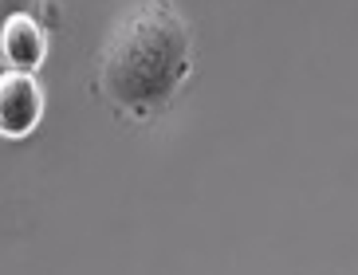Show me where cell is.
I'll return each mask as SVG.
<instances>
[{
    "label": "cell",
    "instance_id": "6da1fadb",
    "mask_svg": "<svg viewBox=\"0 0 358 275\" xmlns=\"http://www.w3.org/2000/svg\"><path fill=\"white\" fill-rule=\"evenodd\" d=\"M193 71L189 24L169 0H138L115 20L99 59V91L130 118L162 114Z\"/></svg>",
    "mask_w": 358,
    "mask_h": 275
},
{
    "label": "cell",
    "instance_id": "7a4b0ae2",
    "mask_svg": "<svg viewBox=\"0 0 358 275\" xmlns=\"http://www.w3.org/2000/svg\"><path fill=\"white\" fill-rule=\"evenodd\" d=\"M43 118V87L32 71H4L0 75V134L28 138Z\"/></svg>",
    "mask_w": 358,
    "mask_h": 275
},
{
    "label": "cell",
    "instance_id": "3957f363",
    "mask_svg": "<svg viewBox=\"0 0 358 275\" xmlns=\"http://www.w3.org/2000/svg\"><path fill=\"white\" fill-rule=\"evenodd\" d=\"M48 55V32L43 24L28 12H12L4 28H0V59L12 67V71H32L43 64Z\"/></svg>",
    "mask_w": 358,
    "mask_h": 275
}]
</instances>
